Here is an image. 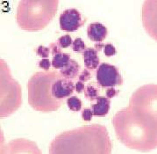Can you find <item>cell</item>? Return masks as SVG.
<instances>
[{"instance_id":"obj_1","label":"cell","mask_w":157,"mask_h":154,"mask_svg":"<svg viewBox=\"0 0 157 154\" xmlns=\"http://www.w3.org/2000/svg\"><path fill=\"white\" fill-rule=\"evenodd\" d=\"M61 75V74H60ZM56 72H38L28 81V102L33 109L41 112L55 111L61 107L63 101L52 95V85L60 77Z\"/></svg>"},{"instance_id":"obj_2","label":"cell","mask_w":157,"mask_h":154,"mask_svg":"<svg viewBox=\"0 0 157 154\" xmlns=\"http://www.w3.org/2000/svg\"><path fill=\"white\" fill-rule=\"evenodd\" d=\"M96 77L98 85L102 88L120 86L122 85L124 82L119 68L107 63L99 64L97 70Z\"/></svg>"},{"instance_id":"obj_3","label":"cell","mask_w":157,"mask_h":154,"mask_svg":"<svg viewBox=\"0 0 157 154\" xmlns=\"http://www.w3.org/2000/svg\"><path fill=\"white\" fill-rule=\"evenodd\" d=\"M84 22L82 13L74 8L63 11L60 16V28L65 32H75L82 26Z\"/></svg>"},{"instance_id":"obj_4","label":"cell","mask_w":157,"mask_h":154,"mask_svg":"<svg viewBox=\"0 0 157 154\" xmlns=\"http://www.w3.org/2000/svg\"><path fill=\"white\" fill-rule=\"evenodd\" d=\"M75 90V85L73 81L69 78H57L52 85V95L58 101L69 97Z\"/></svg>"},{"instance_id":"obj_5","label":"cell","mask_w":157,"mask_h":154,"mask_svg":"<svg viewBox=\"0 0 157 154\" xmlns=\"http://www.w3.org/2000/svg\"><path fill=\"white\" fill-rule=\"evenodd\" d=\"M87 34L89 39L94 42H102L106 38L108 29L105 26L99 22H94L90 24L87 28Z\"/></svg>"},{"instance_id":"obj_6","label":"cell","mask_w":157,"mask_h":154,"mask_svg":"<svg viewBox=\"0 0 157 154\" xmlns=\"http://www.w3.org/2000/svg\"><path fill=\"white\" fill-rule=\"evenodd\" d=\"M96 102L91 104L90 109L92 110V114L94 116L98 117H105L108 115L110 108H111V101L110 99L105 96H98Z\"/></svg>"},{"instance_id":"obj_7","label":"cell","mask_w":157,"mask_h":154,"mask_svg":"<svg viewBox=\"0 0 157 154\" xmlns=\"http://www.w3.org/2000/svg\"><path fill=\"white\" fill-rule=\"evenodd\" d=\"M82 57H83L84 66L86 69L89 70L98 69V67L100 64V60L98 56V51L94 48H87L82 53Z\"/></svg>"},{"instance_id":"obj_8","label":"cell","mask_w":157,"mask_h":154,"mask_svg":"<svg viewBox=\"0 0 157 154\" xmlns=\"http://www.w3.org/2000/svg\"><path fill=\"white\" fill-rule=\"evenodd\" d=\"M81 70V66L75 60L70 59L69 64H67L64 68L61 69L60 74L65 78L73 79L79 75V71Z\"/></svg>"},{"instance_id":"obj_9","label":"cell","mask_w":157,"mask_h":154,"mask_svg":"<svg viewBox=\"0 0 157 154\" xmlns=\"http://www.w3.org/2000/svg\"><path fill=\"white\" fill-rule=\"evenodd\" d=\"M70 55L68 53H60V54H57L56 56H54V57L52 59V62L51 64L52 66L56 69H63L64 68L67 64H69V62L70 61Z\"/></svg>"},{"instance_id":"obj_10","label":"cell","mask_w":157,"mask_h":154,"mask_svg":"<svg viewBox=\"0 0 157 154\" xmlns=\"http://www.w3.org/2000/svg\"><path fill=\"white\" fill-rule=\"evenodd\" d=\"M84 97L89 101H95L96 99L99 96L98 95V87L94 83H90L84 89Z\"/></svg>"},{"instance_id":"obj_11","label":"cell","mask_w":157,"mask_h":154,"mask_svg":"<svg viewBox=\"0 0 157 154\" xmlns=\"http://www.w3.org/2000/svg\"><path fill=\"white\" fill-rule=\"evenodd\" d=\"M67 105L69 110L74 112H79L82 109V101L76 96L69 97L67 100Z\"/></svg>"},{"instance_id":"obj_12","label":"cell","mask_w":157,"mask_h":154,"mask_svg":"<svg viewBox=\"0 0 157 154\" xmlns=\"http://www.w3.org/2000/svg\"><path fill=\"white\" fill-rule=\"evenodd\" d=\"M72 50L75 53H83L86 49V45L81 38H76L72 42Z\"/></svg>"},{"instance_id":"obj_13","label":"cell","mask_w":157,"mask_h":154,"mask_svg":"<svg viewBox=\"0 0 157 154\" xmlns=\"http://www.w3.org/2000/svg\"><path fill=\"white\" fill-rule=\"evenodd\" d=\"M57 44L60 46V48L63 49H67L69 48V46L72 45V38L69 34H66V35H63L60 38L57 40Z\"/></svg>"},{"instance_id":"obj_14","label":"cell","mask_w":157,"mask_h":154,"mask_svg":"<svg viewBox=\"0 0 157 154\" xmlns=\"http://www.w3.org/2000/svg\"><path fill=\"white\" fill-rule=\"evenodd\" d=\"M103 50H104L105 56H106L107 57H113V56H115L117 54L116 48L113 44H111V43L105 44Z\"/></svg>"},{"instance_id":"obj_15","label":"cell","mask_w":157,"mask_h":154,"mask_svg":"<svg viewBox=\"0 0 157 154\" xmlns=\"http://www.w3.org/2000/svg\"><path fill=\"white\" fill-rule=\"evenodd\" d=\"M36 54L40 57L48 58L50 55V49L48 47H44L42 45L39 46L36 49Z\"/></svg>"},{"instance_id":"obj_16","label":"cell","mask_w":157,"mask_h":154,"mask_svg":"<svg viewBox=\"0 0 157 154\" xmlns=\"http://www.w3.org/2000/svg\"><path fill=\"white\" fill-rule=\"evenodd\" d=\"M79 81H82V82H88L89 80L91 78V74H90V72L85 68L84 70H82L81 71V73L79 74Z\"/></svg>"},{"instance_id":"obj_17","label":"cell","mask_w":157,"mask_h":154,"mask_svg":"<svg viewBox=\"0 0 157 154\" xmlns=\"http://www.w3.org/2000/svg\"><path fill=\"white\" fill-rule=\"evenodd\" d=\"M51 65H52L51 62L49 61V59H48V58H43L42 60H40L39 62V67L40 69L44 70V71H48L50 69Z\"/></svg>"},{"instance_id":"obj_18","label":"cell","mask_w":157,"mask_h":154,"mask_svg":"<svg viewBox=\"0 0 157 154\" xmlns=\"http://www.w3.org/2000/svg\"><path fill=\"white\" fill-rule=\"evenodd\" d=\"M92 116H93V114H92V110H91V109H84L83 110H82V120L89 122V121H90V120H91Z\"/></svg>"},{"instance_id":"obj_19","label":"cell","mask_w":157,"mask_h":154,"mask_svg":"<svg viewBox=\"0 0 157 154\" xmlns=\"http://www.w3.org/2000/svg\"><path fill=\"white\" fill-rule=\"evenodd\" d=\"M48 48L50 49L51 54H52L53 56H56L57 54L62 53V49L60 48V46L57 44V42H53V43H51Z\"/></svg>"},{"instance_id":"obj_20","label":"cell","mask_w":157,"mask_h":154,"mask_svg":"<svg viewBox=\"0 0 157 154\" xmlns=\"http://www.w3.org/2000/svg\"><path fill=\"white\" fill-rule=\"evenodd\" d=\"M120 91L114 89V87H108L106 92H105V95L108 99H113L114 97H116L119 94Z\"/></svg>"},{"instance_id":"obj_21","label":"cell","mask_w":157,"mask_h":154,"mask_svg":"<svg viewBox=\"0 0 157 154\" xmlns=\"http://www.w3.org/2000/svg\"><path fill=\"white\" fill-rule=\"evenodd\" d=\"M85 89V85H84V83L82 82V81H77L75 85V90L77 93H81Z\"/></svg>"},{"instance_id":"obj_22","label":"cell","mask_w":157,"mask_h":154,"mask_svg":"<svg viewBox=\"0 0 157 154\" xmlns=\"http://www.w3.org/2000/svg\"><path fill=\"white\" fill-rule=\"evenodd\" d=\"M104 43L103 42H96V44H95V49L97 50V51H100L102 50L103 49H104Z\"/></svg>"}]
</instances>
